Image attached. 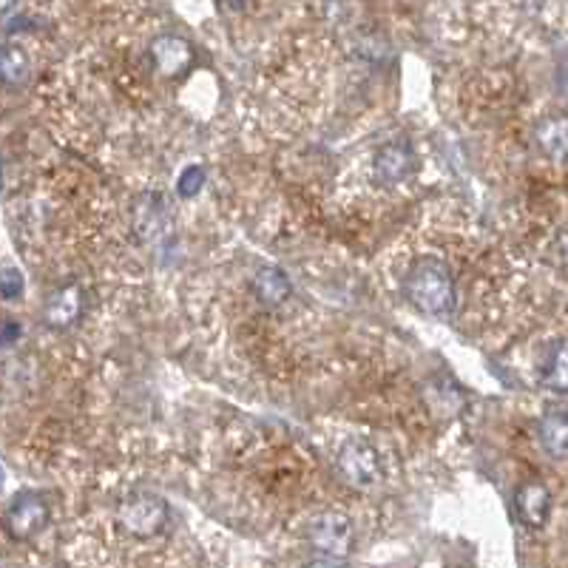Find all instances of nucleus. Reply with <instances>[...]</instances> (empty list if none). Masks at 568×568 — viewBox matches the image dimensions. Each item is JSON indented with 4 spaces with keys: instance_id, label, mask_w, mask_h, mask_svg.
Instances as JSON below:
<instances>
[{
    "instance_id": "f257e3e1",
    "label": "nucleus",
    "mask_w": 568,
    "mask_h": 568,
    "mask_svg": "<svg viewBox=\"0 0 568 568\" xmlns=\"http://www.w3.org/2000/svg\"><path fill=\"white\" fill-rule=\"evenodd\" d=\"M406 295L424 316L441 318L455 311V279L441 258H418L406 276Z\"/></svg>"
},
{
    "instance_id": "f03ea898",
    "label": "nucleus",
    "mask_w": 568,
    "mask_h": 568,
    "mask_svg": "<svg viewBox=\"0 0 568 568\" xmlns=\"http://www.w3.org/2000/svg\"><path fill=\"white\" fill-rule=\"evenodd\" d=\"M117 517L128 534L148 540L156 538L165 529V523H168V506L156 495L137 492V495H128L126 501L119 503Z\"/></svg>"
},
{
    "instance_id": "7ed1b4c3",
    "label": "nucleus",
    "mask_w": 568,
    "mask_h": 568,
    "mask_svg": "<svg viewBox=\"0 0 568 568\" xmlns=\"http://www.w3.org/2000/svg\"><path fill=\"white\" fill-rule=\"evenodd\" d=\"M336 466L339 475L348 480V487L353 489H369L381 480V455L376 446L362 438H350L336 455Z\"/></svg>"
},
{
    "instance_id": "20e7f679",
    "label": "nucleus",
    "mask_w": 568,
    "mask_h": 568,
    "mask_svg": "<svg viewBox=\"0 0 568 568\" xmlns=\"http://www.w3.org/2000/svg\"><path fill=\"white\" fill-rule=\"evenodd\" d=\"M49 523V503L35 492H23L15 501L9 503V509L3 512V532L15 543H26V540L37 538Z\"/></svg>"
},
{
    "instance_id": "39448f33",
    "label": "nucleus",
    "mask_w": 568,
    "mask_h": 568,
    "mask_svg": "<svg viewBox=\"0 0 568 568\" xmlns=\"http://www.w3.org/2000/svg\"><path fill=\"white\" fill-rule=\"evenodd\" d=\"M311 543L325 557H344L355 543L353 520L341 512H325L311 523Z\"/></svg>"
},
{
    "instance_id": "423d86ee",
    "label": "nucleus",
    "mask_w": 568,
    "mask_h": 568,
    "mask_svg": "<svg viewBox=\"0 0 568 568\" xmlns=\"http://www.w3.org/2000/svg\"><path fill=\"white\" fill-rule=\"evenodd\" d=\"M148 60L156 68V74H163L171 80V77H179L193 66L197 52H193L191 40H185L182 35H160L148 46Z\"/></svg>"
},
{
    "instance_id": "0eeeda50",
    "label": "nucleus",
    "mask_w": 568,
    "mask_h": 568,
    "mask_svg": "<svg viewBox=\"0 0 568 568\" xmlns=\"http://www.w3.org/2000/svg\"><path fill=\"white\" fill-rule=\"evenodd\" d=\"M83 307H86L83 288L77 281H66V285H60L49 295V302L43 307V321L49 327H54V330H66V327H72L83 316Z\"/></svg>"
},
{
    "instance_id": "6e6552de",
    "label": "nucleus",
    "mask_w": 568,
    "mask_h": 568,
    "mask_svg": "<svg viewBox=\"0 0 568 568\" xmlns=\"http://www.w3.org/2000/svg\"><path fill=\"white\" fill-rule=\"evenodd\" d=\"M413 165H415L413 146L404 140H395L378 148L373 171H376L378 182L395 185V182H404V179L413 174Z\"/></svg>"
},
{
    "instance_id": "1a4fd4ad",
    "label": "nucleus",
    "mask_w": 568,
    "mask_h": 568,
    "mask_svg": "<svg viewBox=\"0 0 568 568\" xmlns=\"http://www.w3.org/2000/svg\"><path fill=\"white\" fill-rule=\"evenodd\" d=\"M515 512L520 517V523L529 529H543L552 515V495L548 489L538 480H529L515 492Z\"/></svg>"
},
{
    "instance_id": "9d476101",
    "label": "nucleus",
    "mask_w": 568,
    "mask_h": 568,
    "mask_svg": "<svg viewBox=\"0 0 568 568\" xmlns=\"http://www.w3.org/2000/svg\"><path fill=\"white\" fill-rule=\"evenodd\" d=\"M534 142L548 160L554 163H566L568 160V111L560 114H548L534 128Z\"/></svg>"
},
{
    "instance_id": "9b49d317",
    "label": "nucleus",
    "mask_w": 568,
    "mask_h": 568,
    "mask_svg": "<svg viewBox=\"0 0 568 568\" xmlns=\"http://www.w3.org/2000/svg\"><path fill=\"white\" fill-rule=\"evenodd\" d=\"M31 74V60L29 52L17 43H3L0 46V86L7 89H21L26 86Z\"/></svg>"
},
{
    "instance_id": "f8f14e48",
    "label": "nucleus",
    "mask_w": 568,
    "mask_h": 568,
    "mask_svg": "<svg viewBox=\"0 0 568 568\" xmlns=\"http://www.w3.org/2000/svg\"><path fill=\"white\" fill-rule=\"evenodd\" d=\"M540 443L552 458H568V413H548L540 421Z\"/></svg>"
},
{
    "instance_id": "ddd939ff",
    "label": "nucleus",
    "mask_w": 568,
    "mask_h": 568,
    "mask_svg": "<svg viewBox=\"0 0 568 568\" xmlns=\"http://www.w3.org/2000/svg\"><path fill=\"white\" fill-rule=\"evenodd\" d=\"M253 290L265 304H281L288 302L290 295V279L279 267H262L253 276Z\"/></svg>"
},
{
    "instance_id": "4468645a",
    "label": "nucleus",
    "mask_w": 568,
    "mask_h": 568,
    "mask_svg": "<svg viewBox=\"0 0 568 568\" xmlns=\"http://www.w3.org/2000/svg\"><path fill=\"white\" fill-rule=\"evenodd\" d=\"M543 384L557 392H568V341L554 344L543 364Z\"/></svg>"
},
{
    "instance_id": "2eb2a0df",
    "label": "nucleus",
    "mask_w": 568,
    "mask_h": 568,
    "mask_svg": "<svg viewBox=\"0 0 568 568\" xmlns=\"http://www.w3.org/2000/svg\"><path fill=\"white\" fill-rule=\"evenodd\" d=\"M202 182H205V171L200 165H191V168L182 171V177H179V197H197L202 191Z\"/></svg>"
},
{
    "instance_id": "dca6fc26",
    "label": "nucleus",
    "mask_w": 568,
    "mask_h": 568,
    "mask_svg": "<svg viewBox=\"0 0 568 568\" xmlns=\"http://www.w3.org/2000/svg\"><path fill=\"white\" fill-rule=\"evenodd\" d=\"M23 293V276L15 267L0 270V299H17Z\"/></svg>"
},
{
    "instance_id": "f3484780",
    "label": "nucleus",
    "mask_w": 568,
    "mask_h": 568,
    "mask_svg": "<svg viewBox=\"0 0 568 568\" xmlns=\"http://www.w3.org/2000/svg\"><path fill=\"white\" fill-rule=\"evenodd\" d=\"M17 325H7V327H0V344H12V341L17 339Z\"/></svg>"
},
{
    "instance_id": "a211bd4d",
    "label": "nucleus",
    "mask_w": 568,
    "mask_h": 568,
    "mask_svg": "<svg viewBox=\"0 0 568 568\" xmlns=\"http://www.w3.org/2000/svg\"><path fill=\"white\" fill-rule=\"evenodd\" d=\"M307 568H341V566L339 563H332L330 557H318V560H313Z\"/></svg>"
},
{
    "instance_id": "6ab92c4d",
    "label": "nucleus",
    "mask_w": 568,
    "mask_h": 568,
    "mask_svg": "<svg viewBox=\"0 0 568 568\" xmlns=\"http://www.w3.org/2000/svg\"><path fill=\"white\" fill-rule=\"evenodd\" d=\"M3 478H7V472H3V469H0V489H3Z\"/></svg>"
}]
</instances>
